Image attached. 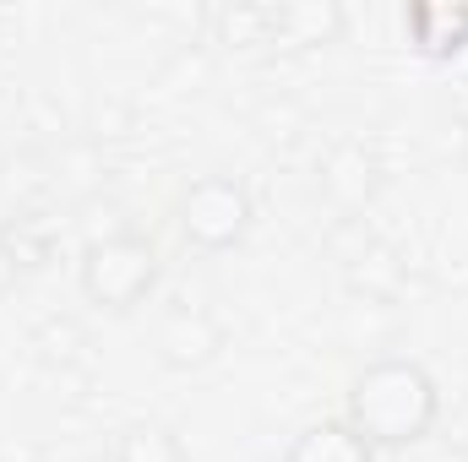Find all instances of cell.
Returning a JSON list of instances; mask_svg holds the SVG:
<instances>
[{"label": "cell", "instance_id": "cell-8", "mask_svg": "<svg viewBox=\"0 0 468 462\" xmlns=\"http://www.w3.org/2000/svg\"><path fill=\"white\" fill-rule=\"evenodd\" d=\"M403 27H409V38H414L420 55L447 60V55L468 49V5H409Z\"/></svg>", "mask_w": 468, "mask_h": 462}, {"label": "cell", "instance_id": "cell-6", "mask_svg": "<svg viewBox=\"0 0 468 462\" xmlns=\"http://www.w3.org/2000/svg\"><path fill=\"white\" fill-rule=\"evenodd\" d=\"M344 38V5L333 0H300V5H272V44L289 49H316Z\"/></svg>", "mask_w": 468, "mask_h": 462}, {"label": "cell", "instance_id": "cell-4", "mask_svg": "<svg viewBox=\"0 0 468 462\" xmlns=\"http://www.w3.org/2000/svg\"><path fill=\"white\" fill-rule=\"evenodd\" d=\"M224 348H229V332H224V321H218L207 305H175V310L158 321V332H153L158 364L175 370V375L207 370Z\"/></svg>", "mask_w": 468, "mask_h": 462}, {"label": "cell", "instance_id": "cell-2", "mask_svg": "<svg viewBox=\"0 0 468 462\" xmlns=\"http://www.w3.org/2000/svg\"><path fill=\"white\" fill-rule=\"evenodd\" d=\"M158 245L147 234H104L82 250L77 261V283H82V299L110 310V316H131L136 305H147V294L158 289Z\"/></svg>", "mask_w": 468, "mask_h": 462}, {"label": "cell", "instance_id": "cell-7", "mask_svg": "<svg viewBox=\"0 0 468 462\" xmlns=\"http://www.w3.org/2000/svg\"><path fill=\"white\" fill-rule=\"evenodd\" d=\"M283 462H376V446L354 430L349 419H322V425H305Z\"/></svg>", "mask_w": 468, "mask_h": 462}, {"label": "cell", "instance_id": "cell-10", "mask_svg": "<svg viewBox=\"0 0 468 462\" xmlns=\"http://www.w3.org/2000/svg\"><path fill=\"white\" fill-rule=\"evenodd\" d=\"M224 44H272V5H234L218 11Z\"/></svg>", "mask_w": 468, "mask_h": 462}, {"label": "cell", "instance_id": "cell-9", "mask_svg": "<svg viewBox=\"0 0 468 462\" xmlns=\"http://www.w3.org/2000/svg\"><path fill=\"white\" fill-rule=\"evenodd\" d=\"M115 462H191V452L164 419H131L115 436Z\"/></svg>", "mask_w": 468, "mask_h": 462}, {"label": "cell", "instance_id": "cell-3", "mask_svg": "<svg viewBox=\"0 0 468 462\" xmlns=\"http://www.w3.org/2000/svg\"><path fill=\"white\" fill-rule=\"evenodd\" d=\"M250 191L234 180V174H197L180 202H175V224L186 234V245L218 256V250H234L245 234H250Z\"/></svg>", "mask_w": 468, "mask_h": 462}, {"label": "cell", "instance_id": "cell-1", "mask_svg": "<svg viewBox=\"0 0 468 462\" xmlns=\"http://www.w3.org/2000/svg\"><path fill=\"white\" fill-rule=\"evenodd\" d=\"M441 419V392L420 359H370L349 381V425L376 452H403L425 441Z\"/></svg>", "mask_w": 468, "mask_h": 462}, {"label": "cell", "instance_id": "cell-5", "mask_svg": "<svg viewBox=\"0 0 468 462\" xmlns=\"http://www.w3.org/2000/svg\"><path fill=\"white\" fill-rule=\"evenodd\" d=\"M376 185H381V169H376V158H370L365 142H338V147L327 152L322 191H327L344 213H359V207L376 196Z\"/></svg>", "mask_w": 468, "mask_h": 462}]
</instances>
